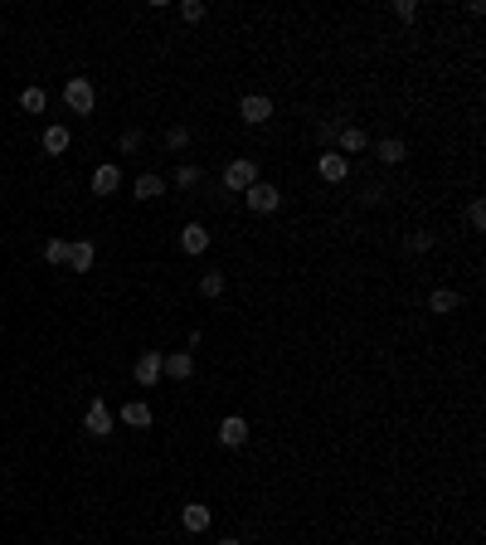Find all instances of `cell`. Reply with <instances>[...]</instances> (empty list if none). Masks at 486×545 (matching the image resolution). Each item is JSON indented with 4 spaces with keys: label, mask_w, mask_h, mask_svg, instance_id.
I'll use <instances>...</instances> for the list:
<instances>
[{
    "label": "cell",
    "mask_w": 486,
    "mask_h": 545,
    "mask_svg": "<svg viewBox=\"0 0 486 545\" xmlns=\"http://www.w3.org/2000/svg\"><path fill=\"white\" fill-rule=\"evenodd\" d=\"M20 112H25V117H44V108H49V92H44V84H25L20 88Z\"/></svg>",
    "instance_id": "cell-19"
},
{
    "label": "cell",
    "mask_w": 486,
    "mask_h": 545,
    "mask_svg": "<svg viewBox=\"0 0 486 545\" xmlns=\"http://www.w3.org/2000/svg\"><path fill=\"white\" fill-rule=\"evenodd\" d=\"M117 424H127V429H156V409L147 405V399H122V409H117Z\"/></svg>",
    "instance_id": "cell-17"
},
{
    "label": "cell",
    "mask_w": 486,
    "mask_h": 545,
    "mask_svg": "<svg viewBox=\"0 0 486 545\" xmlns=\"http://www.w3.org/2000/svg\"><path fill=\"white\" fill-rule=\"evenodd\" d=\"M39 259H44L49 268H64V263H68V239H64V234H49V239L39 244Z\"/></svg>",
    "instance_id": "cell-21"
},
{
    "label": "cell",
    "mask_w": 486,
    "mask_h": 545,
    "mask_svg": "<svg viewBox=\"0 0 486 545\" xmlns=\"http://www.w3.org/2000/svg\"><path fill=\"white\" fill-rule=\"evenodd\" d=\"M83 434L88 438H112L117 434V409L108 405V389H98V395H88V405H83Z\"/></svg>",
    "instance_id": "cell-4"
},
{
    "label": "cell",
    "mask_w": 486,
    "mask_h": 545,
    "mask_svg": "<svg viewBox=\"0 0 486 545\" xmlns=\"http://www.w3.org/2000/svg\"><path fill=\"white\" fill-rule=\"evenodd\" d=\"M68 273H92L98 268V244L92 239H68Z\"/></svg>",
    "instance_id": "cell-18"
},
{
    "label": "cell",
    "mask_w": 486,
    "mask_h": 545,
    "mask_svg": "<svg viewBox=\"0 0 486 545\" xmlns=\"http://www.w3.org/2000/svg\"><path fill=\"white\" fill-rule=\"evenodd\" d=\"M175 521H180V531H185V536H210V531H214V521H219V511H214L204 497H190V501H180Z\"/></svg>",
    "instance_id": "cell-6"
},
{
    "label": "cell",
    "mask_w": 486,
    "mask_h": 545,
    "mask_svg": "<svg viewBox=\"0 0 486 545\" xmlns=\"http://www.w3.org/2000/svg\"><path fill=\"white\" fill-rule=\"evenodd\" d=\"M375 122H350V127H340L336 132V151H340V156H350V161H355V156H365V151H370V141H375Z\"/></svg>",
    "instance_id": "cell-10"
},
{
    "label": "cell",
    "mask_w": 486,
    "mask_h": 545,
    "mask_svg": "<svg viewBox=\"0 0 486 545\" xmlns=\"http://www.w3.org/2000/svg\"><path fill=\"white\" fill-rule=\"evenodd\" d=\"M141 147H147V127H141V122H131V127L117 132V156H137Z\"/></svg>",
    "instance_id": "cell-22"
},
{
    "label": "cell",
    "mask_w": 486,
    "mask_h": 545,
    "mask_svg": "<svg viewBox=\"0 0 486 545\" xmlns=\"http://www.w3.org/2000/svg\"><path fill=\"white\" fill-rule=\"evenodd\" d=\"M350 171H355V161L340 156L336 147H331V151H316V156H312V176L322 180V185H331V190H340V185L350 180Z\"/></svg>",
    "instance_id": "cell-7"
},
{
    "label": "cell",
    "mask_w": 486,
    "mask_h": 545,
    "mask_svg": "<svg viewBox=\"0 0 486 545\" xmlns=\"http://www.w3.org/2000/svg\"><path fill=\"white\" fill-rule=\"evenodd\" d=\"M204 180H210V166H204V161H185V156H180L165 185H175V195H200Z\"/></svg>",
    "instance_id": "cell-12"
},
{
    "label": "cell",
    "mask_w": 486,
    "mask_h": 545,
    "mask_svg": "<svg viewBox=\"0 0 486 545\" xmlns=\"http://www.w3.org/2000/svg\"><path fill=\"white\" fill-rule=\"evenodd\" d=\"M462 224H467V234H486V195H472L462 204Z\"/></svg>",
    "instance_id": "cell-23"
},
{
    "label": "cell",
    "mask_w": 486,
    "mask_h": 545,
    "mask_svg": "<svg viewBox=\"0 0 486 545\" xmlns=\"http://www.w3.org/2000/svg\"><path fill=\"white\" fill-rule=\"evenodd\" d=\"M161 375H165V385H190L195 375H200V356L195 351H165L161 356Z\"/></svg>",
    "instance_id": "cell-9"
},
{
    "label": "cell",
    "mask_w": 486,
    "mask_h": 545,
    "mask_svg": "<svg viewBox=\"0 0 486 545\" xmlns=\"http://www.w3.org/2000/svg\"><path fill=\"white\" fill-rule=\"evenodd\" d=\"M39 151H44V156H68V151H74V132H68V122H49V127L39 132Z\"/></svg>",
    "instance_id": "cell-16"
},
{
    "label": "cell",
    "mask_w": 486,
    "mask_h": 545,
    "mask_svg": "<svg viewBox=\"0 0 486 545\" xmlns=\"http://www.w3.org/2000/svg\"><path fill=\"white\" fill-rule=\"evenodd\" d=\"M239 200H243V210H248V214L267 220V214H277V210H283V200H287V195H283V180H277V176H263L258 185H248V190L239 195Z\"/></svg>",
    "instance_id": "cell-5"
},
{
    "label": "cell",
    "mask_w": 486,
    "mask_h": 545,
    "mask_svg": "<svg viewBox=\"0 0 486 545\" xmlns=\"http://www.w3.org/2000/svg\"><path fill=\"white\" fill-rule=\"evenodd\" d=\"M190 147H195V122L171 117L161 127V151H165V156H180V151H190Z\"/></svg>",
    "instance_id": "cell-13"
},
{
    "label": "cell",
    "mask_w": 486,
    "mask_h": 545,
    "mask_svg": "<svg viewBox=\"0 0 486 545\" xmlns=\"http://www.w3.org/2000/svg\"><path fill=\"white\" fill-rule=\"evenodd\" d=\"M258 429H263V424H253V419H248L243 409H229V414L214 419V444H219L224 453H239V448L253 444Z\"/></svg>",
    "instance_id": "cell-2"
},
{
    "label": "cell",
    "mask_w": 486,
    "mask_h": 545,
    "mask_svg": "<svg viewBox=\"0 0 486 545\" xmlns=\"http://www.w3.org/2000/svg\"><path fill=\"white\" fill-rule=\"evenodd\" d=\"M273 117H277V98L267 88H253V92H243L239 102H234V122L248 132H263V127H273Z\"/></svg>",
    "instance_id": "cell-1"
},
{
    "label": "cell",
    "mask_w": 486,
    "mask_h": 545,
    "mask_svg": "<svg viewBox=\"0 0 486 545\" xmlns=\"http://www.w3.org/2000/svg\"><path fill=\"white\" fill-rule=\"evenodd\" d=\"M88 190L98 195V200H112V195L122 190V166H117V161H98L92 176H88Z\"/></svg>",
    "instance_id": "cell-14"
},
{
    "label": "cell",
    "mask_w": 486,
    "mask_h": 545,
    "mask_svg": "<svg viewBox=\"0 0 486 545\" xmlns=\"http://www.w3.org/2000/svg\"><path fill=\"white\" fill-rule=\"evenodd\" d=\"M210 0H180V5H175V20H180L185 29H200L204 20H210Z\"/></svg>",
    "instance_id": "cell-20"
},
{
    "label": "cell",
    "mask_w": 486,
    "mask_h": 545,
    "mask_svg": "<svg viewBox=\"0 0 486 545\" xmlns=\"http://www.w3.org/2000/svg\"><path fill=\"white\" fill-rule=\"evenodd\" d=\"M165 195H171V185H165L161 171H141V176L131 180V200L137 204H161Z\"/></svg>",
    "instance_id": "cell-15"
},
{
    "label": "cell",
    "mask_w": 486,
    "mask_h": 545,
    "mask_svg": "<svg viewBox=\"0 0 486 545\" xmlns=\"http://www.w3.org/2000/svg\"><path fill=\"white\" fill-rule=\"evenodd\" d=\"M161 346H147V351L137 356V361H131V385L137 389H161L165 385V375H161Z\"/></svg>",
    "instance_id": "cell-11"
},
{
    "label": "cell",
    "mask_w": 486,
    "mask_h": 545,
    "mask_svg": "<svg viewBox=\"0 0 486 545\" xmlns=\"http://www.w3.org/2000/svg\"><path fill=\"white\" fill-rule=\"evenodd\" d=\"M64 108L74 112V117H92V112H98V84H92L88 74L64 78Z\"/></svg>",
    "instance_id": "cell-8"
},
{
    "label": "cell",
    "mask_w": 486,
    "mask_h": 545,
    "mask_svg": "<svg viewBox=\"0 0 486 545\" xmlns=\"http://www.w3.org/2000/svg\"><path fill=\"white\" fill-rule=\"evenodd\" d=\"M210 545H243V541L234 536V531H214V536H210Z\"/></svg>",
    "instance_id": "cell-24"
},
{
    "label": "cell",
    "mask_w": 486,
    "mask_h": 545,
    "mask_svg": "<svg viewBox=\"0 0 486 545\" xmlns=\"http://www.w3.org/2000/svg\"><path fill=\"white\" fill-rule=\"evenodd\" d=\"M214 249V224L210 220H185V224H175V253L180 259H204V253Z\"/></svg>",
    "instance_id": "cell-3"
}]
</instances>
